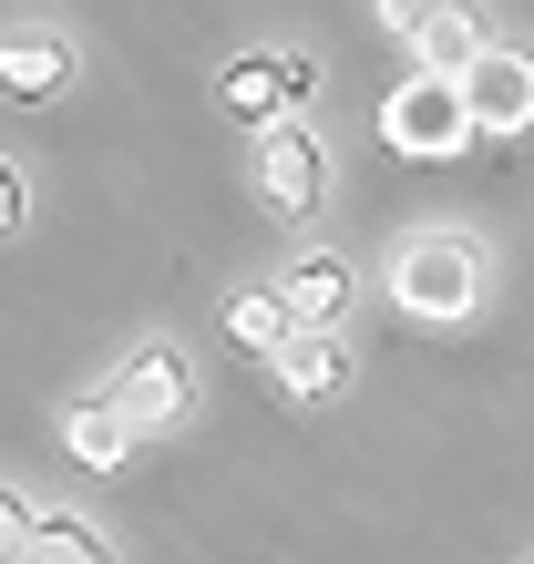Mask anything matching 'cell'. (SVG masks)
I'll return each instance as SVG.
<instances>
[{
    "label": "cell",
    "instance_id": "obj_12",
    "mask_svg": "<svg viewBox=\"0 0 534 564\" xmlns=\"http://www.w3.org/2000/svg\"><path fill=\"white\" fill-rule=\"evenodd\" d=\"M226 339H237L247 359H278L298 328H288V308H278V288H237L226 297Z\"/></svg>",
    "mask_w": 534,
    "mask_h": 564
},
{
    "label": "cell",
    "instance_id": "obj_4",
    "mask_svg": "<svg viewBox=\"0 0 534 564\" xmlns=\"http://www.w3.org/2000/svg\"><path fill=\"white\" fill-rule=\"evenodd\" d=\"M216 104L237 123H257V134H278V123H298V104H309V62L298 52H247V62L216 73Z\"/></svg>",
    "mask_w": 534,
    "mask_h": 564
},
{
    "label": "cell",
    "instance_id": "obj_5",
    "mask_svg": "<svg viewBox=\"0 0 534 564\" xmlns=\"http://www.w3.org/2000/svg\"><path fill=\"white\" fill-rule=\"evenodd\" d=\"M329 195V144L309 123H278V134H257V206L267 216H309Z\"/></svg>",
    "mask_w": 534,
    "mask_h": 564
},
{
    "label": "cell",
    "instance_id": "obj_1",
    "mask_svg": "<svg viewBox=\"0 0 534 564\" xmlns=\"http://www.w3.org/2000/svg\"><path fill=\"white\" fill-rule=\"evenodd\" d=\"M391 308L400 318H431V328H462V318L483 308L473 237H412V247H391Z\"/></svg>",
    "mask_w": 534,
    "mask_h": 564
},
{
    "label": "cell",
    "instance_id": "obj_8",
    "mask_svg": "<svg viewBox=\"0 0 534 564\" xmlns=\"http://www.w3.org/2000/svg\"><path fill=\"white\" fill-rule=\"evenodd\" d=\"M400 31H412V73H421V83H452V93L473 83V62L493 52L473 11H412Z\"/></svg>",
    "mask_w": 534,
    "mask_h": 564
},
{
    "label": "cell",
    "instance_id": "obj_9",
    "mask_svg": "<svg viewBox=\"0 0 534 564\" xmlns=\"http://www.w3.org/2000/svg\"><path fill=\"white\" fill-rule=\"evenodd\" d=\"M73 93V42L62 31H0V104H52Z\"/></svg>",
    "mask_w": 534,
    "mask_h": 564
},
{
    "label": "cell",
    "instance_id": "obj_14",
    "mask_svg": "<svg viewBox=\"0 0 534 564\" xmlns=\"http://www.w3.org/2000/svg\"><path fill=\"white\" fill-rule=\"evenodd\" d=\"M31 513H42L31 492H0V564H21V544H31Z\"/></svg>",
    "mask_w": 534,
    "mask_h": 564
},
{
    "label": "cell",
    "instance_id": "obj_15",
    "mask_svg": "<svg viewBox=\"0 0 534 564\" xmlns=\"http://www.w3.org/2000/svg\"><path fill=\"white\" fill-rule=\"evenodd\" d=\"M31 216V185H21V164L11 154H0V237H11V226Z\"/></svg>",
    "mask_w": 534,
    "mask_h": 564
},
{
    "label": "cell",
    "instance_id": "obj_11",
    "mask_svg": "<svg viewBox=\"0 0 534 564\" xmlns=\"http://www.w3.org/2000/svg\"><path fill=\"white\" fill-rule=\"evenodd\" d=\"M62 442H73L83 473H124V462H134V431H124V411H114V401H73Z\"/></svg>",
    "mask_w": 534,
    "mask_h": 564
},
{
    "label": "cell",
    "instance_id": "obj_13",
    "mask_svg": "<svg viewBox=\"0 0 534 564\" xmlns=\"http://www.w3.org/2000/svg\"><path fill=\"white\" fill-rule=\"evenodd\" d=\"M21 564H114V554H104V534H93L83 513H31Z\"/></svg>",
    "mask_w": 534,
    "mask_h": 564
},
{
    "label": "cell",
    "instance_id": "obj_10",
    "mask_svg": "<svg viewBox=\"0 0 534 564\" xmlns=\"http://www.w3.org/2000/svg\"><path fill=\"white\" fill-rule=\"evenodd\" d=\"M267 370H278L288 401H340V390H350V349H340V339H288Z\"/></svg>",
    "mask_w": 534,
    "mask_h": 564
},
{
    "label": "cell",
    "instance_id": "obj_6",
    "mask_svg": "<svg viewBox=\"0 0 534 564\" xmlns=\"http://www.w3.org/2000/svg\"><path fill=\"white\" fill-rule=\"evenodd\" d=\"M350 297H360V278H350V257H329V247L288 257V278H278V308H288V328H298V339H340Z\"/></svg>",
    "mask_w": 534,
    "mask_h": 564
},
{
    "label": "cell",
    "instance_id": "obj_3",
    "mask_svg": "<svg viewBox=\"0 0 534 564\" xmlns=\"http://www.w3.org/2000/svg\"><path fill=\"white\" fill-rule=\"evenodd\" d=\"M104 401L124 411V431H134V442H154V431H175V421L195 411V370L154 339V349H134L124 370H114V390H104Z\"/></svg>",
    "mask_w": 534,
    "mask_h": 564
},
{
    "label": "cell",
    "instance_id": "obj_7",
    "mask_svg": "<svg viewBox=\"0 0 534 564\" xmlns=\"http://www.w3.org/2000/svg\"><path fill=\"white\" fill-rule=\"evenodd\" d=\"M462 113H473V134H524V123H534V52L493 42L473 62V83H462Z\"/></svg>",
    "mask_w": 534,
    "mask_h": 564
},
{
    "label": "cell",
    "instance_id": "obj_2",
    "mask_svg": "<svg viewBox=\"0 0 534 564\" xmlns=\"http://www.w3.org/2000/svg\"><path fill=\"white\" fill-rule=\"evenodd\" d=\"M381 144L391 154H421V164H442V154H462L473 144V113H462V93L452 83H400V93H381Z\"/></svg>",
    "mask_w": 534,
    "mask_h": 564
}]
</instances>
